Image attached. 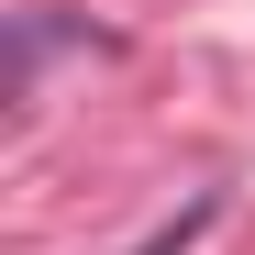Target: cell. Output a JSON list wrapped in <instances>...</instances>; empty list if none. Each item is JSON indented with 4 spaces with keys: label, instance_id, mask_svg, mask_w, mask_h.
<instances>
[]
</instances>
